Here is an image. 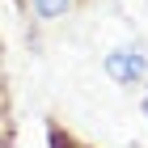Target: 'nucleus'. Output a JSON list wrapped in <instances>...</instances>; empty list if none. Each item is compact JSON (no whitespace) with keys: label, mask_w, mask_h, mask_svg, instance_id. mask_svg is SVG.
Listing matches in <instances>:
<instances>
[{"label":"nucleus","mask_w":148,"mask_h":148,"mask_svg":"<svg viewBox=\"0 0 148 148\" xmlns=\"http://www.w3.org/2000/svg\"><path fill=\"white\" fill-rule=\"evenodd\" d=\"M47 140H51V148H76V144H72V136H68V131H59L55 123L47 127Z\"/></svg>","instance_id":"obj_3"},{"label":"nucleus","mask_w":148,"mask_h":148,"mask_svg":"<svg viewBox=\"0 0 148 148\" xmlns=\"http://www.w3.org/2000/svg\"><path fill=\"white\" fill-rule=\"evenodd\" d=\"M144 119H148V85H144Z\"/></svg>","instance_id":"obj_4"},{"label":"nucleus","mask_w":148,"mask_h":148,"mask_svg":"<svg viewBox=\"0 0 148 148\" xmlns=\"http://www.w3.org/2000/svg\"><path fill=\"white\" fill-rule=\"evenodd\" d=\"M102 64H106V76H110L114 85H140L144 72H148V55L136 51V47H119V51H110Z\"/></svg>","instance_id":"obj_1"},{"label":"nucleus","mask_w":148,"mask_h":148,"mask_svg":"<svg viewBox=\"0 0 148 148\" xmlns=\"http://www.w3.org/2000/svg\"><path fill=\"white\" fill-rule=\"evenodd\" d=\"M30 4H34V13L42 21H59V17L72 9V0H30Z\"/></svg>","instance_id":"obj_2"}]
</instances>
